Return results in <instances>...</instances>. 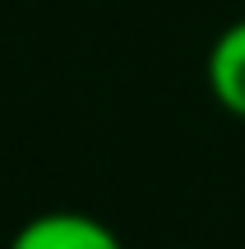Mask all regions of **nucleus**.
I'll return each mask as SVG.
<instances>
[{
	"label": "nucleus",
	"instance_id": "f257e3e1",
	"mask_svg": "<svg viewBox=\"0 0 245 249\" xmlns=\"http://www.w3.org/2000/svg\"><path fill=\"white\" fill-rule=\"evenodd\" d=\"M9 249H125V245H120V235L102 217L74 213V208H56V213L28 217L9 235Z\"/></svg>",
	"mask_w": 245,
	"mask_h": 249
},
{
	"label": "nucleus",
	"instance_id": "f03ea898",
	"mask_svg": "<svg viewBox=\"0 0 245 249\" xmlns=\"http://www.w3.org/2000/svg\"><path fill=\"white\" fill-rule=\"evenodd\" d=\"M204 79L208 92L231 120H245V18L227 23L208 46V60H204Z\"/></svg>",
	"mask_w": 245,
	"mask_h": 249
}]
</instances>
